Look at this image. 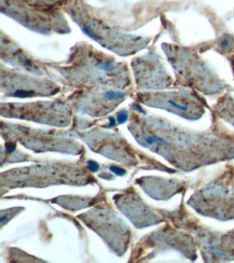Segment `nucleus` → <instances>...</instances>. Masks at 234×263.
<instances>
[{
    "label": "nucleus",
    "instance_id": "obj_3",
    "mask_svg": "<svg viewBox=\"0 0 234 263\" xmlns=\"http://www.w3.org/2000/svg\"><path fill=\"white\" fill-rule=\"evenodd\" d=\"M110 169H111V172H113V173H114V174L120 175V176H122V175L125 174V170H124V169H121V168H119V167H116V166H111V167H110Z\"/></svg>",
    "mask_w": 234,
    "mask_h": 263
},
{
    "label": "nucleus",
    "instance_id": "obj_2",
    "mask_svg": "<svg viewBox=\"0 0 234 263\" xmlns=\"http://www.w3.org/2000/svg\"><path fill=\"white\" fill-rule=\"evenodd\" d=\"M126 119H127V113L124 112V111L119 112L118 116H117V121H118L119 123H124L126 121Z\"/></svg>",
    "mask_w": 234,
    "mask_h": 263
},
{
    "label": "nucleus",
    "instance_id": "obj_4",
    "mask_svg": "<svg viewBox=\"0 0 234 263\" xmlns=\"http://www.w3.org/2000/svg\"><path fill=\"white\" fill-rule=\"evenodd\" d=\"M89 168L92 170V172H97L99 168V166L94 162H89Z\"/></svg>",
    "mask_w": 234,
    "mask_h": 263
},
{
    "label": "nucleus",
    "instance_id": "obj_1",
    "mask_svg": "<svg viewBox=\"0 0 234 263\" xmlns=\"http://www.w3.org/2000/svg\"><path fill=\"white\" fill-rule=\"evenodd\" d=\"M145 141L147 145H154V143L161 142V143H165L166 145V141H165L163 138L160 137H155V136H151V137H145Z\"/></svg>",
    "mask_w": 234,
    "mask_h": 263
},
{
    "label": "nucleus",
    "instance_id": "obj_5",
    "mask_svg": "<svg viewBox=\"0 0 234 263\" xmlns=\"http://www.w3.org/2000/svg\"><path fill=\"white\" fill-rule=\"evenodd\" d=\"M14 149H15V147H14V146H10V147H7V151H8V152H12V151H13Z\"/></svg>",
    "mask_w": 234,
    "mask_h": 263
}]
</instances>
